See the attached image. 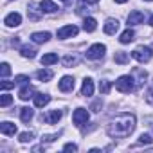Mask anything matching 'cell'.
Wrapping results in <instances>:
<instances>
[{"mask_svg":"<svg viewBox=\"0 0 153 153\" xmlns=\"http://www.w3.org/2000/svg\"><path fill=\"white\" fill-rule=\"evenodd\" d=\"M88 117H90V114H88L85 108H76V110H74V114H72V121H74V124H76V126L85 124V123L88 121Z\"/></svg>","mask_w":153,"mask_h":153,"instance_id":"5b68a950","label":"cell"},{"mask_svg":"<svg viewBox=\"0 0 153 153\" xmlns=\"http://www.w3.org/2000/svg\"><path fill=\"white\" fill-rule=\"evenodd\" d=\"M4 24H6L7 27H18V25L22 24V16H20V13H9V15L4 18Z\"/></svg>","mask_w":153,"mask_h":153,"instance_id":"ba28073f","label":"cell"},{"mask_svg":"<svg viewBox=\"0 0 153 153\" xmlns=\"http://www.w3.org/2000/svg\"><path fill=\"white\" fill-rule=\"evenodd\" d=\"M85 2H87V4H97L99 0H85Z\"/></svg>","mask_w":153,"mask_h":153,"instance_id":"8d00e7d4","label":"cell"},{"mask_svg":"<svg viewBox=\"0 0 153 153\" xmlns=\"http://www.w3.org/2000/svg\"><path fill=\"white\" fill-rule=\"evenodd\" d=\"M40 61H42V65H54V63H58V54H54V52L43 54Z\"/></svg>","mask_w":153,"mask_h":153,"instance_id":"ffe728a7","label":"cell"},{"mask_svg":"<svg viewBox=\"0 0 153 153\" xmlns=\"http://www.w3.org/2000/svg\"><path fill=\"white\" fill-rule=\"evenodd\" d=\"M13 103V97L9 96V94H4L2 97H0V106H2V108H6V106H9Z\"/></svg>","mask_w":153,"mask_h":153,"instance_id":"4316f807","label":"cell"},{"mask_svg":"<svg viewBox=\"0 0 153 153\" xmlns=\"http://www.w3.org/2000/svg\"><path fill=\"white\" fill-rule=\"evenodd\" d=\"M133 40H135V33H133L130 27H128V29L121 34V38H119L121 43H130V42H133Z\"/></svg>","mask_w":153,"mask_h":153,"instance_id":"44dd1931","label":"cell"},{"mask_svg":"<svg viewBox=\"0 0 153 153\" xmlns=\"http://www.w3.org/2000/svg\"><path fill=\"white\" fill-rule=\"evenodd\" d=\"M40 9H42V13H54V11H58V6L52 2V0H42Z\"/></svg>","mask_w":153,"mask_h":153,"instance_id":"9a60e30c","label":"cell"},{"mask_svg":"<svg viewBox=\"0 0 153 153\" xmlns=\"http://www.w3.org/2000/svg\"><path fill=\"white\" fill-rule=\"evenodd\" d=\"M33 115H34V112H33V108H29V106H25V108L20 110V119H22L24 123H29V121L33 119Z\"/></svg>","mask_w":153,"mask_h":153,"instance_id":"7402d4cb","label":"cell"},{"mask_svg":"<svg viewBox=\"0 0 153 153\" xmlns=\"http://www.w3.org/2000/svg\"><path fill=\"white\" fill-rule=\"evenodd\" d=\"M58 137H59V133H54V135H45V137H43L42 140H47V142H52V140H56Z\"/></svg>","mask_w":153,"mask_h":153,"instance_id":"836d02e7","label":"cell"},{"mask_svg":"<svg viewBox=\"0 0 153 153\" xmlns=\"http://www.w3.org/2000/svg\"><path fill=\"white\" fill-rule=\"evenodd\" d=\"M151 140H153V139H151L148 133H142V135L139 137V144H151Z\"/></svg>","mask_w":153,"mask_h":153,"instance_id":"4dcf8cb0","label":"cell"},{"mask_svg":"<svg viewBox=\"0 0 153 153\" xmlns=\"http://www.w3.org/2000/svg\"><path fill=\"white\" fill-rule=\"evenodd\" d=\"M27 81H29V76H25V74H20V76H16V78H15V83H16V85H20V83L24 85V83H27Z\"/></svg>","mask_w":153,"mask_h":153,"instance_id":"f546056e","label":"cell"},{"mask_svg":"<svg viewBox=\"0 0 153 153\" xmlns=\"http://www.w3.org/2000/svg\"><path fill=\"white\" fill-rule=\"evenodd\" d=\"M63 151H78V146H76L74 142H68L63 146Z\"/></svg>","mask_w":153,"mask_h":153,"instance_id":"d6a6232c","label":"cell"},{"mask_svg":"<svg viewBox=\"0 0 153 153\" xmlns=\"http://www.w3.org/2000/svg\"><path fill=\"white\" fill-rule=\"evenodd\" d=\"M31 40L34 42V43H45V42H49L51 40V34L45 31V33H33L31 34Z\"/></svg>","mask_w":153,"mask_h":153,"instance_id":"e0dca14e","label":"cell"},{"mask_svg":"<svg viewBox=\"0 0 153 153\" xmlns=\"http://www.w3.org/2000/svg\"><path fill=\"white\" fill-rule=\"evenodd\" d=\"M63 2H68V0H63Z\"/></svg>","mask_w":153,"mask_h":153,"instance_id":"60d3db41","label":"cell"},{"mask_svg":"<svg viewBox=\"0 0 153 153\" xmlns=\"http://www.w3.org/2000/svg\"><path fill=\"white\" fill-rule=\"evenodd\" d=\"M59 90H61V92H70V90H74V78H72V76H63L61 81H59Z\"/></svg>","mask_w":153,"mask_h":153,"instance_id":"9c48e42d","label":"cell"},{"mask_svg":"<svg viewBox=\"0 0 153 153\" xmlns=\"http://www.w3.org/2000/svg\"><path fill=\"white\" fill-rule=\"evenodd\" d=\"M114 59H115V63H119V65H124V63H128V61H130V56H128V52H123V51H119V52H115Z\"/></svg>","mask_w":153,"mask_h":153,"instance_id":"cb8c5ba5","label":"cell"},{"mask_svg":"<svg viewBox=\"0 0 153 153\" xmlns=\"http://www.w3.org/2000/svg\"><path fill=\"white\" fill-rule=\"evenodd\" d=\"M117 31H119V20L108 18L106 24H105V33H106V34H115Z\"/></svg>","mask_w":153,"mask_h":153,"instance_id":"7c38bea8","label":"cell"},{"mask_svg":"<svg viewBox=\"0 0 153 153\" xmlns=\"http://www.w3.org/2000/svg\"><path fill=\"white\" fill-rule=\"evenodd\" d=\"M146 101H148L149 105H153V90H149V92H148V96H146Z\"/></svg>","mask_w":153,"mask_h":153,"instance_id":"e575fe53","label":"cell"},{"mask_svg":"<svg viewBox=\"0 0 153 153\" xmlns=\"http://www.w3.org/2000/svg\"><path fill=\"white\" fill-rule=\"evenodd\" d=\"M105 52H106V47H105L103 43H94V45H90V47L87 49L85 56H87L88 59H101V58L105 56Z\"/></svg>","mask_w":153,"mask_h":153,"instance_id":"277c9868","label":"cell"},{"mask_svg":"<svg viewBox=\"0 0 153 153\" xmlns=\"http://www.w3.org/2000/svg\"><path fill=\"white\" fill-rule=\"evenodd\" d=\"M16 83L15 81H2V83H0V88H2V90H9V88H13Z\"/></svg>","mask_w":153,"mask_h":153,"instance_id":"1f68e13d","label":"cell"},{"mask_svg":"<svg viewBox=\"0 0 153 153\" xmlns=\"http://www.w3.org/2000/svg\"><path fill=\"white\" fill-rule=\"evenodd\" d=\"M81 94H83V96H87V97L94 94V81H92L90 78H85L83 87H81Z\"/></svg>","mask_w":153,"mask_h":153,"instance_id":"2e32d148","label":"cell"},{"mask_svg":"<svg viewBox=\"0 0 153 153\" xmlns=\"http://www.w3.org/2000/svg\"><path fill=\"white\" fill-rule=\"evenodd\" d=\"M33 133L31 131H24V133H20V142H29V140H33Z\"/></svg>","mask_w":153,"mask_h":153,"instance_id":"f1b7e54d","label":"cell"},{"mask_svg":"<svg viewBox=\"0 0 153 153\" xmlns=\"http://www.w3.org/2000/svg\"><path fill=\"white\" fill-rule=\"evenodd\" d=\"M52 76H54V72L52 70H49V68H42V70H38L36 72V78L40 79V81H51L52 79Z\"/></svg>","mask_w":153,"mask_h":153,"instance_id":"ac0fdd59","label":"cell"},{"mask_svg":"<svg viewBox=\"0 0 153 153\" xmlns=\"http://www.w3.org/2000/svg\"><path fill=\"white\" fill-rule=\"evenodd\" d=\"M9 74H11V67H9V63H2V65H0V76H2V78H7Z\"/></svg>","mask_w":153,"mask_h":153,"instance_id":"83f0119b","label":"cell"},{"mask_svg":"<svg viewBox=\"0 0 153 153\" xmlns=\"http://www.w3.org/2000/svg\"><path fill=\"white\" fill-rule=\"evenodd\" d=\"M63 65L65 67H72V65H78V58H76V56H65L63 58Z\"/></svg>","mask_w":153,"mask_h":153,"instance_id":"484cf974","label":"cell"},{"mask_svg":"<svg viewBox=\"0 0 153 153\" xmlns=\"http://www.w3.org/2000/svg\"><path fill=\"white\" fill-rule=\"evenodd\" d=\"M59 119H61V112L59 110H51V112L43 114V117H42V121L47 123V124H56Z\"/></svg>","mask_w":153,"mask_h":153,"instance_id":"52a82bcc","label":"cell"},{"mask_svg":"<svg viewBox=\"0 0 153 153\" xmlns=\"http://www.w3.org/2000/svg\"><path fill=\"white\" fill-rule=\"evenodd\" d=\"M0 131L4 135H15L16 133V124H13L9 121H4V123H0Z\"/></svg>","mask_w":153,"mask_h":153,"instance_id":"4fadbf2b","label":"cell"},{"mask_svg":"<svg viewBox=\"0 0 153 153\" xmlns=\"http://www.w3.org/2000/svg\"><path fill=\"white\" fill-rule=\"evenodd\" d=\"M20 54H22L24 58H34V56H36V49L31 47V45H24V47L20 49Z\"/></svg>","mask_w":153,"mask_h":153,"instance_id":"603a6c76","label":"cell"},{"mask_svg":"<svg viewBox=\"0 0 153 153\" xmlns=\"http://www.w3.org/2000/svg\"><path fill=\"white\" fill-rule=\"evenodd\" d=\"M78 27L76 25H63L61 29H58V38L59 40H67V38H72V36H76L78 34Z\"/></svg>","mask_w":153,"mask_h":153,"instance_id":"8992f818","label":"cell"},{"mask_svg":"<svg viewBox=\"0 0 153 153\" xmlns=\"http://www.w3.org/2000/svg\"><path fill=\"white\" fill-rule=\"evenodd\" d=\"M110 88H112V83H110L108 79H103V81L99 83V90H101V94H108Z\"/></svg>","mask_w":153,"mask_h":153,"instance_id":"d4e9b609","label":"cell"},{"mask_svg":"<svg viewBox=\"0 0 153 153\" xmlns=\"http://www.w3.org/2000/svg\"><path fill=\"white\" fill-rule=\"evenodd\" d=\"M36 94H34V88L31 87V85H24L22 88H20V92H18V97L22 99V101H27V99H31V97H34Z\"/></svg>","mask_w":153,"mask_h":153,"instance_id":"30bf717a","label":"cell"},{"mask_svg":"<svg viewBox=\"0 0 153 153\" xmlns=\"http://www.w3.org/2000/svg\"><path fill=\"white\" fill-rule=\"evenodd\" d=\"M144 2H153V0H144Z\"/></svg>","mask_w":153,"mask_h":153,"instance_id":"ab89813d","label":"cell"},{"mask_svg":"<svg viewBox=\"0 0 153 153\" xmlns=\"http://www.w3.org/2000/svg\"><path fill=\"white\" fill-rule=\"evenodd\" d=\"M135 79L131 78V76H121V78L115 81V88L119 90V92H123V94H130V92H133V88H135V83H133Z\"/></svg>","mask_w":153,"mask_h":153,"instance_id":"7a4b0ae2","label":"cell"},{"mask_svg":"<svg viewBox=\"0 0 153 153\" xmlns=\"http://www.w3.org/2000/svg\"><path fill=\"white\" fill-rule=\"evenodd\" d=\"M83 29H85L87 33H94V31L97 29V22H96V18L87 16V18H85V22H83Z\"/></svg>","mask_w":153,"mask_h":153,"instance_id":"d6986e66","label":"cell"},{"mask_svg":"<svg viewBox=\"0 0 153 153\" xmlns=\"http://www.w3.org/2000/svg\"><path fill=\"white\" fill-rule=\"evenodd\" d=\"M133 130H135V115L133 114H121L114 121H110V124L106 126L108 135L115 137V139L128 137Z\"/></svg>","mask_w":153,"mask_h":153,"instance_id":"6da1fadb","label":"cell"},{"mask_svg":"<svg viewBox=\"0 0 153 153\" xmlns=\"http://www.w3.org/2000/svg\"><path fill=\"white\" fill-rule=\"evenodd\" d=\"M151 56H153V45L151 47H137L133 52H131V58L133 59H137L139 63H146V61H149L151 59Z\"/></svg>","mask_w":153,"mask_h":153,"instance_id":"3957f363","label":"cell"},{"mask_svg":"<svg viewBox=\"0 0 153 153\" xmlns=\"http://www.w3.org/2000/svg\"><path fill=\"white\" fill-rule=\"evenodd\" d=\"M117 4H124V2H128V0H115Z\"/></svg>","mask_w":153,"mask_h":153,"instance_id":"74e56055","label":"cell"},{"mask_svg":"<svg viewBox=\"0 0 153 153\" xmlns=\"http://www.w3.org/2000/svg\"><path fill=\"white\" fill-rule=\"evenodd\" d=\"M144 22V15L140 11H131L128 15V25H139Z\"/></svg>","mask_w":153,"mask_h":153,"instance_id":"8fae6325","label":"cell"},{"mask_svg":"<svg viewBox=\"0 0 153 153\" xmlns=\"http://www.w3.org/2000/svg\"><path fill=\"white\" fill-rule=\"evenodd\" d=\"M149 25H153V15L149 16Z\"/></svg>","mask_w":153,"mask_h":153,"instance_id":"f35d334b","label":"cell"},{"mask_svg":"<svg viewBox=\"0 0 153 153\" xmlns=\"http://www.w3.org/2000/svg\"><path fill=\"white\" fill-rule=\"evenodd\" d=\"M99 106H101V101H96V103L92 105V110H94V112H99V110H97Z\"/></svg>","mask_w":153,"mask_h":153,"instance_id":"d590c367","label":"cell"},{"mask_svg":"<svg viewBox=\"0 0 153 153\" xmlns=\"http://www.w3.org/2000/svg\"><path fill=\"white\" fill-rule=\"evenodd\" d=\"M49 103H51V96H49V94H36V96H34V106L43 108V106L49 105Z\"/></svg>","mask_w":153,"mask_h":153,"instance_id":"5bb4252c","label":"cell"}]
</instances>
